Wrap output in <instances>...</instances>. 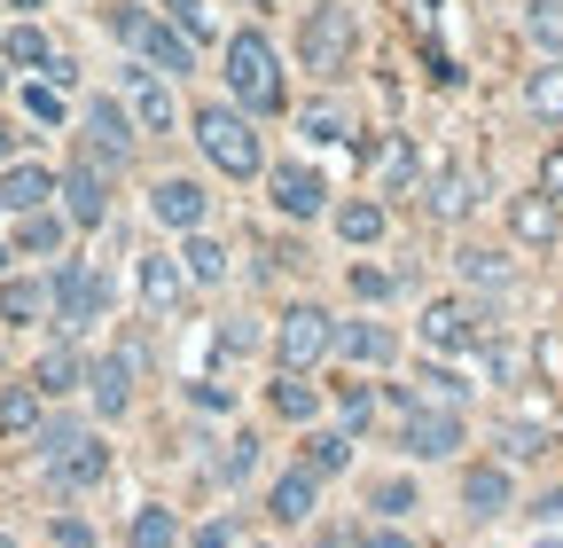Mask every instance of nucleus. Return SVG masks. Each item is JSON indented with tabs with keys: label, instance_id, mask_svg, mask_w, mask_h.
Wrapping results in <instances>:
<instances>
[{
	"label": "nucleus",
	"instance_id": "nucleus-62",
	"mask_svg": "<svg viewBox=\"0 0 563 548\" xmlns=\"http://www.w3.org/2000/svg\"><path fill=\"white\" fill-rule=\"evenodd\" d=\"M243 548H274V540H243Z\"/></svg>",
	"mask_w": 563,
	"mask_h": 548
},
{
	"label": "nucleus",
	"instance_id": "nucleus-53",
	"mask_svg": "<svg viewBox=\"0 0 563 548\" xmlns=\"http://www.w3.org/2000/svg\"><path fill=\"white\" fill-rule=\"evenodd\" d=\"M532 188H548V196H555V204H563V142H555V150H548V157H540V180H532Z\"/></svg>",
	"mask_w": 563,
	"mask_h": 548
},
{
	"label": "nucleus",
	"instance_id": "nucleus-20",
	"mask_svg": "<svg viewBox=\"0 0 563 548\" xmlns=\"http://www.w3.org/2000/svg\"><path fill=\"white\" fill-rule=\"evenodd\" d=\"M188 291H196V283H188V266H180V251H141V306H150L157 321H173Z\"/></svg>",
	"mask_w": 563,
	"mask_h": 548
},
{
	"label": "nucleus",
	"instance_id": "nucleus-9",
	"mask_svg": "<svg viewBox=\"0 0 563 548\" xmlns=\"http://www.w3.org/2000/svg\"><path fill=\"white\" fill-rule=\"evenodd\" d=\"M79 142H87V157H95V165H110V173H118V165L141 150V125H133V110H125L118 95H95V102L79 110Z\"/></svg>",
	"mask_w": 563,
	"mask_h": 548
},
{
	"label": "nucleus",
	"instance_id": "nucleus-27",
	"mask_svg": "<svg viewBox=\"0 0 563 548\" xmlns=\"http://www.w3.org/2000/svg\"><path fill=\"white\" fill-rule=\"evenodd\" d=\"M63 243H70V220L55 212V204H47V212H24L9 228V251L16 259H63Z\"/></svg>",
	"mask_w": 563,
	"mask_h": 548
},
{
	"label": "nucleus",
	"instance_id": "nucleus-35",
	"mask_svg": "<svg viewBox=\"0 0 563 548\" xmlns=\"http://www.w3.org/2000/svg\"><path fill=\"white\" fill-rule=\"evenodd\" d=\"M525 110L540 125H563V63H532L525 72Z\"/></svg>",
	"mask_w": 563,
	"mask_h": 548
},
{
	"label": "nucleus",
	"instance_id": "nucleus-22",
	"mask_svg": "<svg viewBox=\"0 0 563 548\" xmlns=\"http://www.w3.org/2000/svg\"><path fill=\"white\" fill-rule=\"evenodd\" d=\"M266 517H274L282 533H290V525H313V517H321V478L290 462V470H282L274 486H266Z\"/></svg>",
	"mask_w": 563,
	"mask_h": 548
},
{
	"label": "nucleus",
	"instance_id": "nucleus-17",
	"mask_svg": "<svg viewBox=\"0 0 563 548\" xmlns=\"http://www.w3.org/2000/svg\"><path fill=\"white\" fill-rule=\"evenodd\" d=\"M329 228H336L344 251H376L384 228H391V204H384L376 188H368V196H336V204H329Z\"/></svg>",
	"mask_w": 563,
	"mask_h": 548
},
{
	"label": "nucleus",
	"instance_id": "nucleus-39",
	"mask_svg": "<svg viewBox=\"0 0 563 548\" xmlns=\"http://www.w3.org/2000/svg\"><path fill=\"white\" fill-rule=\"evenodd\" d=\"M344 291H352V306H384V298H399V274L376 266V259H352L344 266Z\"/></svg>",
	"mask_w": 563,
	"mask_h": 548
},
{
	"label": "nucleus",
	"instance_id": "nucleus-45",
	"mask_svg": "<svg viewBox=\"0 0 563 548\" xmlns=\"http://www.w3.org/2000/svg\"><path fill=\"white\" fill-rule=\"evenodd\" d=\"M24 118H32V125H47V133H55V125H70V102H63V87L32 79V87H24Z\"/></svg>",
	"mask_w": 563,
	"mask_h": 548
},
{
	"label": "nucleus",
	"instance_id": "nucleus-19",
	"mask_svg": "<svg viewBox=\"0 0 563 548\" xmlns=\"http://www.w3.org/2000/svg\"><path fill=\"white\" fill-rule=\"evenodd\" d=\"M336 353L352 361V369H391L399 361V337H391V321H376V314H352V321H336Z\"/></svg>",
	"mask_w": 563,
	"mask_h": 548
},
{
	"label": "nucleus",
	"instance_id": "nucleus-40",
	"mask_svg": "<svg viewBox=\"0 0 563 548\" xmlns=\"http://www.w3.org/2000/svg\"><path fill=\"white\" fill-rule=\"evenodd\" d=\"M329 399H336L344 431L361 439V431H368V416H376V384H361V376H336V384H329Z\"/></svg>",
	"mask_w": 563,
	"mask_h": 548
},
{
	"label": "nucleus",
	"instance_id": "nucleus-44",
	"mask_svg": "<svg viewBox=\"0 0 563 548\" xmlns=\"http://www.w3.org/2000/svg\"><path fill=\"white\" fill-rule=\"evenodd\" d=\"M415 399H422V407H470V384H462L454 369H422V376H415Z\"/></svg>",
	"mask_w": 563,
	"mask_h": 548
},
{
	"label": "nucleus",
	"instance_id": "nucleus-59",
	"mask_svg": "<svg viewBox=\"0 0 563 548\" xmlns=\"http://www.w3.org/2000/svg\"><path fill=\"white\" fill-rule=\"evenodd\" d=\"M0 274H16V251H9V243H0Z\"/></svg>",
	"mask_w": 563,
	"mask_h": 548
},
{
	"label": "nucleus",
	"instance_id": "nucleus-38",
	"mask_svg": "<svg viewBox=\"0 0 563 548\" xmlns=\"http://www.w3.org/2000/svg\"><path fill=\"white\" fill-rule=\"evenodd\" d=\"M525 40L540 47V63H563V0H525Z\"/></svg>",
	"mask_w": 563,
	"mask_h": 548
},
{
	"label": "nucleus",
	"instance_id": "nucleus-7",
	"mask_svg": "<svg viewBox=\"0 0 563 548\" xmlns=\"http://www.w3.org/2000/svg\"><path fill=\"white\" fill-rule=\"evenodd\" d=\"M266 204H274V220H290V228H306V220H329V173L321 165H306V157H282V165H266Z\"/></svg>",
	"mask_w": 563,
	"mask_h": 548
},
{
	"label": "nucleus",
	"instance_id": "nucleus-56",
	"mask_svg": "<svg viewBox=\"0 0 563 548\" xmlns=\"http://www.w3.org/2000/svg\"><path fill=\"white\" fill-rule=\"evenodd\" d=\"M16 165V125H0V173Z\"/></svg>",
	"mask_w": 563,
	"mask_h": 548
},
{
	"label": "nucleus",
	"instance_id": "nucleus-34",
	"mask_svg": "<svg viewBox=\"0 0 563 548\" xmlns=\"http://www.w3.org/2000/svg\"><path fill=\"white\" fill-rule=\"evenodd\" d=\"M188 533H180V509H165V502H141L133 517H125V548H180Z\"/></svg>",
	"mask_w": 563,
	"mask_h": 548
},
{
	"label": "nucleus",
	"instance_id": "nucleus-26",
	"mask_svg": "<svg viewBox=\"0 0 563 548\" xmlns=\"http://www.w3.org/2000/svg\"><path fill=\"white\" fill-rule=\"evenodd\" d=\"M298 470H313L321 486H329V478H344V470H352V431H344V424L298 431Z\"/></svg>",
	"mask_w": 563,
	"mask_h": 548
},
{
	"label": "nucleus",
	"instance_id": "nucleus-64",
	"mask_svg": "<svg viewBox=\"0 0 563 548\" xmlns=\"http://www.w3.org/2000/svg\"><path fill=\"white\" fill-rule=\"evenodd\" d=\"M540 548H563V540H540Z\"/></svg>",
	"mask_w": 563,
	"mask_h": 548
},
{
	"label": "nucleus",
	"instance_id": "nucleus-10",
	"mask_svg": "<svg viewBox=\"0 0 563 548\" xmlns=\"http://www.w3.org/2000/svg\"><path fill=\"white\" fill-rule=\"evenodd\" d=\"M150 220L165 235H203L211 228V188L196 173H157L150 180Z\"/></svg>",
	"mask_w": 563,
	"mask_h": 548
},
{
	"label": "nucleus",
	"instance_id": "nucleus-28",
	"mask_svg": "<svg viewBox=\"0 0 563 548\" xmlns=\"http://www.w3.org/2000/svg\"><path fill=\"white\" fill-rule=\"evenodd\" d=\"M180 266H188V283H196V291H220L228 274H235V251L203 228V235H180Z\"/></svg>",
	"mask_w": 563,
	"mask_h": 548
},
{
	"label": "nucleus",
	"instance_id": "nucleus-8",
	"mask_svg": "<svg viewBox=\"0 0 563 548\" xmlns=\"http://www.w3.org/2000/svg\"><path fill=\"white\" fill-rule=\"evenodd\" d=\"M470 447V407H407L399 416V454L407 462H454Z\"/></svg>",
	"mask_w": 563,
	"mask_h": 548
},
{
	"label": "nucleus",
	"instance_id": "nucleus-14",
	"mask_svg": "<svg viewBox=\"0 0 563 548\" xmlns=\"http://www.w3.org/2000/svg\"><path fill=\"white\" fill-rule=\"evenodd\" d=\"M477 196H485V180H477V165H462V157H446L431 180H422V212H431L439 228H462L470 212H477Z\"/></svg>",
	"mask_w": 563,
	"mask_h": 548
},
{
	"label": "nucleus",
	"instance_id": "nucleus-36",
	"mask_svg": "<svg viewBox=\"0 0 563 548\" xmlns=\"http://www.w3.org/2000/svg\"><path fill=\"white\" fill-rule=\"evenodd\" d=\"M95 424L87 416H70V407H55V416H40V431H32V454L40 462H55V454H70V447H79Z\"/></svg>",
	"mask_w": 563,
	"mask_h": 548
},
{
	"label": "nucleus",
	"instance_id": "nucleus-12",
	"mask_svg": "<svg viewBox=\"0 0 563 548\" xmlns=\"http://www.w3.org/2000/svg\"><path fill=\"white\" fill-rule=\"evenodd\" d=\"M55 212L79 228V235H95V228L110 220V165L70 157V165H63V188H55Z\"/></svg>",
	"mask_w": 563,
	"mask_h": 548
},
{
	"label": "nucleus",
	"instance_id": "nucleus-61",
	"mask_svg": "<svg viewBox=\"0 0 563 548\" xmlns=\"http://www.w3.org/2000/svg\"><path fill=\"white\" fill-rule=\"evenodd\" d=\"M0 548H16V533H0Z\"/></svg>",
	"mask_w": 563,
	"mask_h": 548
},
{
	"label": "nucleus",
	"instance_id": "nucleus-60",
	"mask_svg": "<svg viewBox=\"0 0 563 548\" xmlns=\"http://www.w3.org/2000/svg\"><path fill=\"white\" fill-rule=\"evenodd\" d=\"M0 95H9V63H0Z\"/></svg>",
	"mask_w": 563,
	"mask_h": 548
},
{
	"label": "nucleus",
	"instance_id": "nucleus-49",
	"mask_svg": "<svg viewBox=\"0 0 563 548\" xmlns=\"http://www.w3.org/2000/svg\"><path fill=\"white\" fill-rule=\"evenodd\" d=\"M298 133H306V142H352V125H344V110H329V102L298 110Z\"/></svg>",
	"mask_w": 563,
	"mask_h": 548
},
{
	"label": "nucleus",
	"instance_id": "nucleus-52",
	"mask_svg": "<svg viewBox=\"0 0 563 548\" xmlns=\"http://www.w3.org/2000/svg\"><path fill=\"white\" fill-rule=\"evenodd\" d=\"M188 399L203 407V416H228V407H235V392H228V384H211V376H196V384H188Z\"/></svg>",
	"mask_w": 563,
	"mask_h": 548
},
{
	"label": "nucleus",
	"instance_id": "nucleus-43",
	"mask_svg": "<svg viewBox=\"0 0 563 548\" xmlns=\"http://www.w3.org/2000/svg\"><path fill=\"white\" fill-rule=\"evenodd\" d=\"M102 24H110L125 47H141V32L157 24V0H110V9H102Z\"/></svg>",
	"mask_w": 563,
	"mask_h": 548
},
{
	"label": "nucleus",
	"instance_id": "nucleus-31",
	"mask_svg": "<svg viewBox=\"0 0 563 548\" xmlns=\"http://www.w3.org/2000/svg\"><path fill=\"white\" fill-rule=\"evenodd\" d=\"M0 63H9V72H47V63H55L47 24H40V17H16L9 32H0Z\"/></svg>",
	"mask_w": 563,
	"mask_h": 548
},
{
	"label": "nucleus",
	"instance_id": "nucleus-57",
	"mask_svg": "<svg viewBox=\"0 0 563 548\" xmlns=\"http://www.w3.org/2000/svg\"><path fill=\"white\" fill-rule=\"evenodd\" d=\"M47 9V0H9V17H40Z\"/></svg>",
	"mask_w": 563,
	"mask_h": 548
},
{
	"label": "nucleus",
	"instance_id": "nucleus-48",
	"mask_svg": "<svg viewBox=\"0 0 563 548\" xmlns=\"http://www.w3.org/2000/svg\"><path fill=\"white\" fill-rule=\"evenodd\" d=\"M532 454H548V431L540 424H501V454L493 462H532Z\"/></svg>",
	"mask_w": 563,
	"mask_h": 548
},
{
	"label": "nucleus",
	"instance_id": "nucleus-32",
	"mask_svg": "<svg viewBox=\"0 0 563 548\" xmlns=\"http://www.w3.org/2000/svg\"><path fill=\"white\" fill-rule=\"evenodd\" d=\"M258 447H266L258 431H228V439H220V454H211V486H228V494H235V486H251V478H258Z\"/></svg>",
	"mask_w": 563,
	"mask_h": 548
},
{
	"label": "nucleus",
	"instance_id": "nucleus-37",
	"mask_svg": "<svg viewBox=\"0 0 563 548\" xmlns=\"http://www.w3.org/2000/svg\"><path fill=\"white\" fill-rule=\"evenodd\" d=\"M368 509H376V525H407V517L422 509V486H415V478H376V486H368Z\"/></svg>",
	"mask_w": 563,
	"mask_h": 548
},
{
	"label": "nucleus",
	"instance_id": "nucleus-25",
	"mask_svg": "<svg viewBox=\"0 0 563 548\" xmlns=\"http://www.w3.org/2000/svg\"><path fill=\"white\" fill-rule=\"evenodd\" d=\"M133 55H141V63H150V72H157V79H173V87H180V79L196 72V40H188V32H173L165 17H157L150 32H141V47H133Z\"/></svg>",
	"mask_w": 563,
	"mask_h": 548
},
{
	"label": "nucleus",
	"instance_id": "nucleus-24",
	"mask_svg": "<svg viewBox=\"0 0 563 548\" xmlns=\"http://www.w3.org/2000/svg\"><path fill=\"white\" fill-rule=\"evenodd\" d=\"M321 399H329V384L290 376V369H274V384H266V407H274L282 424H298V431H313V424H321Z\"/></svg>",
	"mask_w": 563,
	"mask_h": 548
},
{
	"label": "nucleus",
	"instance_id": "nucleus-1",
	"mask_svg": "<svg viewBox=\"0 0 563 548\" xmlns=\"http://www.w3.org/2000/svg\"><path fill=\"white\" fill-rule=\"evenodd\" d=\"M188 133H196V150H203V165L220 173V180H266V133H258V118L251 110H235L228 95L220 102H196L188 110Z\"/></svg>",
	"mask_w": 563,
	"mask_h": 548
},
{
	"label": "nucleus",
	"instance_id": "nucleus-18",
	"mask_svg": "<svg viewBox=\"0 0 563 548\" xmlns=\"http://www.w3.org/2000/svg\"><path fill=\"white\" fill-rule=\"evenodd\" d=\"M509 509H517V478H509V462H470V470H462V517L493 525V517H509Z\"/></svg>",
	"mask_w": 563,
	"mask_h": 548
},
{
	"label": "nucleus",
	"instance_id": "nucleus-16",
	"mask_svg": "<svg viewBox=\"0 0 563 548\" xmlns=\"http://www.w3.org/2000/svg\"><path fill=\"white\" fill-rule=\"evenodd\" d=\"M47 407L55 399H70V392H87V353H79V337H47V353L32 361V376H24Z\"/></svg>",
	"mask_w": 563,
	"mask_h": 548
},
{
	"label": "nucleus",
	"instance_id": "nucleus-30",
	"mask_svg": "<svg viewBox=\"0 0 563 548\" xmlns=\"http://www.w3.org/2000/svg\"><path fill=\"white\" fill-rule=\"evenodd\" d=\"M422 180V150H415V133H384V150H376V196H407Z\"/></svg>",
	"mask_w": 563,
	"mask_h": 548
},
{
	"label": "nucleus",
	"instance_id": "nucleus-5",
	"mask_svg": "<svg viewBox=\"0 0 563 548\" xmlns=\"http://www.w3.org/2000/svg\"><path fill=\"white\" fill-rule=\"evenodd\" d=\"M266 346H274V369H290V376H313V369L336 353V314H329V306H313V298H290V306L274 314Z\"/></svg>",
	"mask_w": 563,
	"mask_h": 548
},
{
	"label": "nucleus",
	"instance_id": "nucleus-13",
	"mask_svg": "<svg viewBox=\"0 0 563 548\" xmlns=\"http://www.w3.org/2000/svg\"><path fill=\"white\" fill-rule=\"evenodd\" d=\"M110 470H118V454H110V439H102V431H87V439L70 447V454L40 462L47 494H95V486H110Z\"/></svg>",
	"mask_w": 563,
	"mask_h": 548
},
{
	"label": "nucleus",
	"instance_id": "nucleus-11",
	"mask_svg": "<svg viewBox=\"0 0 563 548\" xmlns=\"http://www.w3.org/2000/svg\"><path fill=\"white\" fill-rule=\"evenodd\" d=\"M118 102L133 110V125H141V133H173V125H180L173 79H157L141 55H125V63H118Z\"/></svg>",
	"mask_w": 563,
	"mask_h": 548
},
{
	"label": "nucleus",
	"instance_id": "nucleus-42",
	"mask_svg": "<svg viewBox=\"0 0 563 548\" xmlns=\"http://www.w3.org/2000/svg\"><path fill=\"white\" fill-rule=\"evenodd\" d=\"M266 346V329L251 321V314H228L220 329H211V353H220V361H243V353H258Z\"/></svg>",
	"mask_w": 563,
	"mask_h": 548
},
{
	"label": "nucleus",
	"instance_id": "nucleus-3",
	"mask_svg": "<svg viewBox=\"0 0 563 548\" xmlns=\"http://www.w3.org/2000/svg\"><path fill=\"white\" fill-rule=\"evenodd\" d=\"M110 306H118V291H110L102 266H87V259H55L47 266V321H55V337H87L95 321H110Z\"/></svg>",
	"mask_w": 563,
	"mask_h": 548
},
{
	"label": "nucleus",
	"instance_id": "nucleus-47",
	"mask_svg": "<svg viewBox=\"0 0 563 548\" xmlns=\"http://www.w3.org/2000/svg\"><path fill=\"white\" fill-rule=\"evenodd\" d=\"M180 548H243V517H235V509H220V517H203V525H196V533H188Z\"/></svg>",
	"mask_w": 563,
	"mask_h": 548
},
{
	"label": "nucleus",
	"instance_id": "nucleus-41",
	"mask_svg": "<svg viewBox=\"0 0 563 548\" xmlns=\"http://www.w3.org/2000/svg\"><path fill=\"white\" fill-rule=\"evenodd\" d=\"M40 416H47V399L32 392V384H0V431H40Z\"/></svg>",
	"mask_w": 563,
	"mask_h": 548
},
{
	"label": "nucleus",
	"instance_id": "nucleus-46",
	"mask_svg": "<svg viewBox=\"0 0 563 548\" xmlns=\"http://www.w3.org/2000/svg\"><path fill=\"white\" fill-rule=\"evenodd\" d=\"M157 17H165L173 32H188L196 47L211 40V0H157Z\"/></svg>",
	"mask_w": 563,
	"mask_h": 548
},
{
	"label": "nucleus",
	"instance_id": "nucleus-55",
	"mask_svg": "<svg viewBox=\"0 0 563 548\" xmlns=\"http://www.w3.org/2000/svg\"><path fill=\"white\" fill-rule=\"evenodd\" d=\"M40 79H47V87H63V95H70V87H79V63H70V55H55V63H47V72H40Z\"/></svg>",
	"mask_w": 563,
	"mask_h": 548
},
{
	"label": "nucleus",
	"instance_id": "nucleus-4",
	"mask_svg": "<svg viewBox=\"0 0 563 548\" xmlns=\"http://www.w3.org/2000/svg\"><path fill=\"white\" fill-rule=\"evenodd\" d=\"M352 55H361V9L352 0H313L298 17V63L313 79H344Z\"/></svg>",
	"mask_w": 563,
	"mask_h": 548
},
{
	"label": "nucleus",
	"instance_id": "nucleus-6",
	"mask_svg": "<svg viewBox=\"0 0 563 548\" xmlns=\"http://www.w3.org/2000/svg\"><path fill=\"white\" fill-rule=\"evenodd\" d=\"M422 346L431 353H485L493 346V306L470 298V291H446L422 306Z\"/></svg>",
	"mask_w": 563,
	"mask_h": 548
},
{
	"label": "nucleus",
	"instance_id": "nucleus-15",
	"mask_svg": "<svg viewBox=\"0 0 563 548\" xmlns=\"http://www.w3.org/2000/svg\"><path fill=\"white\" fill-rule=\"evenodd\" d=\"M133 369H141V346H110L102 361H87V399H95L102 424H118L133 407Z\"/></svg>",
	"mask_w": 563,
	"mask_h": 548
},
{
	"label": "nucleus",
	"instance_id": "nucleus-54",
	"mask_svg": "<svg viewBox=\"0 0 563 548\" xmlns=\"http://www.w3.org/2000/svg\"><path fill=\"white\" fill-rule=\"evenodd\" d=\"M525 517H540V525H563V486H548V494H532V509Z\"/></svg>",
	"mask_w": 563,
	"mask_h": 548
},
{
	"label": "nucleus",
	"instance_id": "nucleus-29",
	"mask_svg": "<svg viewBox=\"0 0 563 548\" xmlns=\"http://www.w3.org/2000/svg\"><path fill=\"white\" fill-rule=\"evenodd\" d=\"M0 321L40 329L47 321V274H0Z\"/></svg>",
	"mask_w": 563,
	"mask_h": 548
},
{
	"label": "nucleus",
	"instance_id": "nucleus-23",
	"mask_svg": "<svg viewBox=\"0 0 563 548\" xmlns=\"http://www.w3.org/2000/svg\"><path fill=\"white\" fill-rule=\"evenodd\" d=\"M509 235H517L525 251H555V235H563V204H555L548 188L509 196Z\"/></svg>",
	"mask_w": 563,
	"mask_h": 548
},
{
	"label": "nucleus",
	"instance_id": "nucleus-63",
	"mask_svg": "<svg viewBox=\"0 0 563 548\" xmlns=\"http://www.w3.org/2000/svg\"><path fill=\"white\" fill-rule=\"evenodd\" d=\"M0 17H9V0H0ZM0 32H9V24H0Z\"/></svg>",
	"mask_w": 563,
	"mask_h": 548
},
{
	"label": "nucleus",
	"instance_id": "nucleus-51",
	"mask_svg": "<svg viewBox=\"0 0 563 548\" xmlns=\"http://www.w3.org/2000/svg\"><path fill=\"white\" fill-rule=\"evenodd\" d=\"M47 548H95V525L87 517H55L47 525Z\"/></svg>",
	"mask_w": 563,
	"mask_h": 548
},
{
	"label": "nucleus",
	"instance_id": "nucleus-33",
	"mask_svg": "<svg viewBox=\"0 0 563 548\" xmlns=\"http://www.w3.org/2000/svg\"><path fill=\"white\" fill-rule=\"evenodd\" d=\"M454 274H462L470 291H493V298H501V291L517 283V266H509V251H485V243H462V251H454Z\"/></svg>",
	"mask_w": 563,
	"mask_h": 548
},
{
	"label": "nucleus",
	"instance_id": "nucleus-2",
	"mask_svg": "<svg viewBox=\"0 0 563 548\" xmlns=\"http://www.w3.org/2000/svg\"><path fill=\"white\" fill-rule=\"evenodd\" d=\"M220 79H228V102H235V110H251V118H282V110H290L282 47H274L258 24L228 32V47H220Z\"/></svg>",
	"mask_w": 563,
	"mask_h": 548
},
{
	"label": "nucleus",
	"instance_id": "nucleus-21",
	"mask_svg": "<svg viewBox=\"0 0 563 548\" xmlns=\"http://www.w3.org/2000/svg\"><path fill=\"white\" fill-rule=\"evenodd\" d=\"M55 188H63V173L55 165H40V157H16L9 173H0V212H47V204H55Z\"/></svg>",
	"mask_w": 563,
	"mask_h": 548
},
{
	"label": "nucleus",
	"instance_id": "nucleus-58",
	"mask_svg": "<svg viewBox=\"0 0 563 548\" xmlns=\"http://www.w3.org/2000/svg\"><path fill=\"white\" fill-rule=\"evenodd\" d=\"M306 548H344V540H336V533H313V540H306Z\"/></svg>",
	"mask_w": 563,
	"mask_h": 548
},
{
	"label": "nucleus",
	"instance_id": "nucleus-50",
	"mask_svg": "<svg viewBox=\"0 0 563 548\" xmlns=\"http://www.w3.org/2000/svg\"><path fill=\"white\" fill-rule=\"evenodd\" d=\"M344 548H415V533L407 525H352Z\"/></svg>",
	"mask_w": 563,
	"mask_h": 548
}]
</instances>
